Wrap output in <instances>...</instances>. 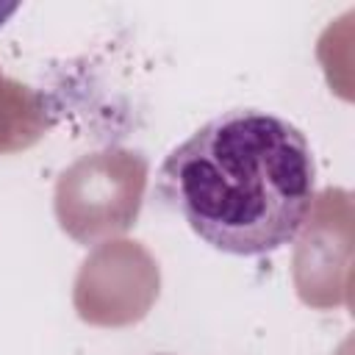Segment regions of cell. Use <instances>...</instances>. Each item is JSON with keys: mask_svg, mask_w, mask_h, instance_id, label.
<instances>
[{"mask_svg": "<svg viewBox=\"0 0 355 355\" xmlns=\"http://www.w3.org/2000/svg\"><path fill=\"white\" fill-rule=\"evenodd\" d=\"M158 197L214 250L269 255L291 244L316 197L305 133L261 108H230L164 158Z\"/></svg>", "mask_w": 355, "mask_h": 355, "instance_id": "1", "label": "cell"}]
</instances>
